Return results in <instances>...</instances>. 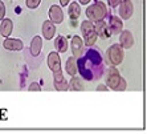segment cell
Here are the masks:
<instances>
[{"label": "cell", "mask_w": 147, "mask_h": 134, "mask_svg": "<svg viewBox=\"0 0 147 134\" xmlns=\"http://www.w3.org/2000/svg\"><path fill=\"white\" fill-rule=\"evenodd\" d=\"M48 66L52 72H57L61 69V57L58 52H51L48 55Z\"/></svg>", "instance_id": "obj_11"}, {"label": "cell", "mask_w": 147, "mask_h": 134, "mask_svg": "<svg viewBox=\"0 0 147 134\" xmlns=\"http://www.w3.org/2000/svg\"><path fill=\"white\" fill-rule=\"evenodd\" d=\"M119 36V45L123 49H130L134 45V36L130 31H122Z\"/></svg>", "instance_id": "obj_12"}, {"label": "cell", "mask_w": 147, "mask_h": 134, "mask_svg": "<svg viewBox=\"0 0 147 134\" xmlns=\"http://www.w3.org/2000/svg\"><path fill=\"white\" fill-rule=\"evenodd\" d=\"M12 29H13V23L11 19H3L1 20V24H0V35L3 37H8L12 33Z\"/></svg>", "instance_id": "obj_16"}, {"label": "cell", "mask_w": 147, "mask_h": 134, "mask_svg": "<svg viewBox=\"0 0 147 134\" xmlns=\"http://www.w3.org/2000/svg\"><path fill=\"white\" fill-rule=\"evenodd\" d=\"M40 3H41V0H25V5L29 9H36L40 5Z\"/></svg>", "instance_id": "obj_22"}, {"label": "cell", "mask_w": 147, "mask_h": 134, "mask_svg": "<svg viewBox=\"0 0 147 134\" xmlns=\"http://www.w3.org/2000/svg\"><path fill=\"white\" fill-rule=\"evenodd\" d=\"M81 32H82V36H84V40H85V44L86 47H93L96 44L97 36L96 33V28H94V23L90 20H85L81 23Z\"/></svg>", "instance_id": "obj_4"}, {"label": "cell", "mask_w": 147, "mask_h": 134, "mask_svg": "<svg viewBox=\"0 0 147 134\" xmlns=\"http://www.w3.org/2000/svg\"><path fill=\"white\" fill-rule=\"evenodd\" d=\"M69 17L72 20H76L81 16V7H80L78 1H73V3H69V9H68Z\"/></svg>", "instance_id": "obj_19"}, {"label": "cell", "mask_w": 147, "mask_h": 134, "mask_svg": "<svg viewBox=\"0 0 147 134\" xmlns=\"http://www.w3.org/2000/svg\"><path fill=\"white\" fill-rule=\"evenodd\" d=\"M106 56H107V60H109V62L111 65H114V66L119 65V64H122L123 57H125V55H123V48L119 44H113L106 51Z\"/></svg>", "instance_id": "obj_5"}, {"label": "cell", "mask_w": 147, "mask_h": 134, "mask_svg": "<svg viewBox=\"0 0 147 134\" xmlns=\"http://www.w3.org/2000/svg\"><path fill=\"white\" fill-rule=\"evenodd\" d=\"M106 70V64L103 61L101 52L88 47L86 52L77 57V72L86 81H96L101 79Z\"/></svg>", "instance_id": "obj_1"}, {"label": "cell", "mask_w": 147, "mask_h": 134, "mask_svg": "<svg viewBox=\"0 0 147 134\" xmlns=\"http://www.w3.org/2000/svg\"><path fill=\"white\" fill-rule=\"evenodd\" d=\"M119 7V15L122 20H129L134 14V4L131 0H122Z\"/></svg>", "instance_id": "obj_7"}, {"label": "cell", "mask_w": 147, "mask_h": 134, "mask_svg": "<svg viewBox=\"0 0 147 134\" xmlns=\"http://www.w3.org/2000/svg\"><path fill=\"white\" fill-rule=\"evenodd\" d=\"M78 3L82 4V5H86V4L90 3V0H78Z\"/></svg>", "instance_id": "obj_28"}, {"label": "cell", "mask_w": 147, "mask_h": 134, "mask_svg": "<svg viewBox=\"0 0 147 134\" xmlns=\"http://www.w3.org/2000/svg\"><path fill=\"white\" fill-rule=\"evenodd\" d=\"M49 20L53 23V24H61L64 21V12H62L61 7L58 5H52L49 8Z\"/></svg>", "instance_id": "obj_9"}, {"label": "cell", "mask_w": 147, "mask_h": 134, "mask_svg": "<svg viewBox=\"0 0 147 134\" xmlns=\"http://www.w3.org/2000/svg\"><path fill=\"white\" fill-rule=\"evenodd\" d=\"M94 28H96L97 36H99V37H102V39L110 37V31H109V28H107V23H105L103 20L97 21L96 24H94Z\"/></svg>", "instance_id": "obj_15"}, {"label": "cell", "mask_w": 147, "mask_h": 134, "mask_svg": "<svg viewBox=\"0 0 147 134\" xmlns=\"http://www.w3.org/2000/svg\"><path fill=\"white\" fill-rule=\"evenodd\" d=\"M97 90H98V92H106V90H109V89H107L106 85H98L97 86Z\"/></svg>", "instance_id": "obj_26"}, {"label": "cell", "mask_w": 147, "mask_h": 134, "mask_svg": "<svg viewBox=\"0 0 147 134\" xmlns=\"http://www.w3.org/2000/svg\"><path fill=\"white\" fill-rule=\"evenodd\" d=\"M65 70L69 76H76L77 74V57H69L66 60L65 64Z\"/></svg>", "instance_id": "obj_20"}, {"label": "cell", "mask_w": 147, "mask_h": 134, "mask_svg": "<svg viewBox=\"0 0 147 134\" xmlns=\"http://www.w3.org/2000/svg\"><path fill=\"white\" fill-rule=\"evenodd\" d=\"M70 49L74 57L81 56L82 51H84V41L80 36H73L72 37V43H70Z\"/></svg>", "instance_id": "obj_13"}, {"label": "cell", "mask_w": 147, "mask_h": 134, "mask_svg": "<svg viewBox=\"0 0 147 134\" xmlns=\"http://www.w3.org/2000/svg\"><path fill=\"white\" fill-rule=\"evenodd\" d=\"M28 90H31V92H40L41 88H40V85H38V84L32 83L31 85H29V88H28Z\"/></svg>", "instance_id": "obj_24"}, {"label": "cell", "mask_w": 147, "mask_h": 134, "mask_svg": "<svg viewBox=\"0 0 147 134\" xmlns=\"http://www.w3.org/2000/svg\"><path fill=\"white\" fill-rule=\"evenodd\" d=\"M53 84H55L56 90H58V92L68 90V81H66L64 74H62L61 69L57 70V72H53Z\"/></svg>", "instance_id": "obj_8"}, {"label": "cell", "mask_w": 147, "mask_h": 134, "mask_svg": "<svg viewBox=\"0 0 147 134\" xmlns=\"http://www.w3.org/2000/svg\"><path fill=\"white\" fill-rule=\"evenodd\" d=\"M68 88L70 90H74V92H80V90H84V85L80 81V79H77L76 76H72V80H70V84H68Z\"/></svg>", "instance_id": "obj_21"}, {"label": "cell", "mask_w": 147, "mask_h": 134, "mask_svg": "<svg viewBox=\"0 0 147 134\" xmlns=\"http://www.w3.org/2000/svg\"><path fill=\"white\" fill-rule=\"evenodd\" d=\"M109 1V4H110V7H113V8H115L118 4L122 1V0H107Z\"/></svg>", "instance_id": "obj_25"}, {"label": "cell", "mask_w": 147, "mask_h": 134, "mask_svg": "<svg viewBox=\"0 0 147 134\" xmlns=\"http://www.w3.org/2000/svg\"><path fill=\"white\" fill-rule=\"evenodd\" d=\"M107 28L110 31V35H119L123 31V21L121 17L115 15H110L107 21Z\"/></svg>", "instance_id": "obj_6"}, {"label": "cell", "mask_w": 147, "mask_h": 134, "mask_svg": "<svg viewBox=\"0 0 147 134\" xmlns=\"http://www.w3.org/2000/svg\"><path fill=\"white\" fill-rule=\"evenodd\" d=\"M107 15V9L105 3L102 1H97V3L92 4L86 8V16H88V20L93 21V23H97L99 20H103Z\"/></svg>", "instance_id": "obj_3"}, {"label": "cell", "mask_w": 147, "mask_h": 134, "mask_svg": "<svg viewBox=\"0 0 147 134\" xmlns=\"http://www.w3.org/2000/svg\"><path fill=\"white\" fill-rule=\"evenodd\" d=\"M3 47H4V49H7V51L19 52L24 48V44H23V41H21L20 39L5 37V40H4V43H3Z\"/></svg>", "instance_id": "obj_10"}, {"label": "cell", "mask_w": 147, "mask_h": 134, "mask_svg": "<svg viewBox=\"0 0 147 134\" xmlns=\"http://www.w3.org/2000/svg\"><path fill=\"white\" fill-rule=\"evenodd\" d=\"M56 35V24H53L51 20H45L42 23V36L47 40H52Z\"/></svg>", "instance_id": "obj_14"}, {"label": "cell", "mask_w": 147, "mask_h": 134, "mask_svg": "<svg viewBox=\"0 0 147 134\" xmlns=\"http://www.w3.org/2000/svg\"><path fill=\"white\" fill-rule=\"evenodd\" d=\"M105 81H106V85L109 86L110 89L115 90V92H123V90H126V81H125V79L119 74V72H118L117 68L107 69L106 74H105Z\"/></svg>", "instance_id": "obj_2"}, {"label": "cell", "mask_w": 147, "mask_h": 134, "mask_svg": "<svg viewBox=\"0 0 147 134\" xmlns=\"http://www.w3.org/2000/svg\"><path fill=\"white\" fill-rule=\"evenodd\" d=\"M41 48H42V40L40 36H34L31 41V55L33 57H37L40 55Z\"/></svg>", "instance_id": "obj_17"}, {"label": "cell", "mask_w": 147, "mask_h": 134, "mask_svg": "<svg viewBox=\"0 0 147 134\" xmlns=\"http://www.w3.org/2000/svg\"><path fill=\"white\" fill-rule=\"evenodd\" d=\"M4 16H5V5H4V3L0 0V21L4 19Z\"/></svg>", "instance_id": "obj_23"}, {"label": "cell", "mask_w": 147, "mask_h": 134, "mask_svg": "<svg viewBox=\"0 0 147 134\" xmlns=\"http://www.w3.org/2000/svg\"><path fill=\"white\" fill-rule=\"evenodd\" d=\"M69 1H70V0H60V5H61V7H66L69 4Z\"/></svg>", "instance_id": "obj_27"}, {"label": "cell", "mask_w": 147, "mask_h": 134, "mask_svg": "<svg viewBox=\"0 0 147 134\" xmlns=\"http://www.w3.org/2000/svg\"><path fill=\"white\" fill-rule=\"evenodd\" d=\"M55 48L58 53H65L68 51V39L65 36H57L55 40Z\"/></svg>", "instance_id": "obj_18"}]
</instances>
